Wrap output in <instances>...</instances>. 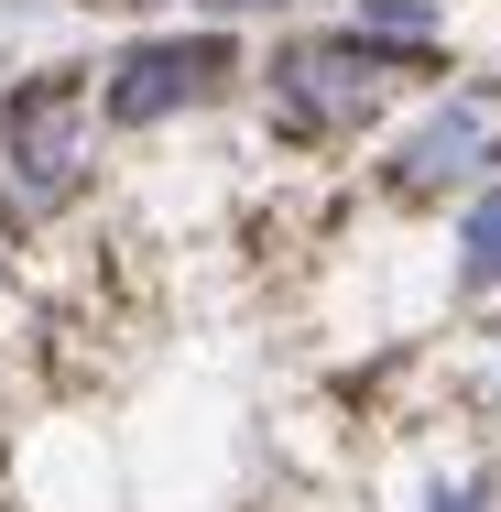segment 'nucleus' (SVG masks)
Returning <instances> with one entry per match:
<instances>
[{
  "label": "nucleus",
  "instance_id": "f257e3e1",
  "mask_svg": "<svg viewBox=\"0 0 501 512\" xmlns=\"http://www.w3.org/2000/svg\"><path fill=\"white\" fill-rule=\"evenodd\" d=\"M99 175V99L77 66H44L0 99V218L11 229H44L88 197Z\"/></svg>",
  "mask_w": 501,
  "mask_h": 512
},
{
  "label": "nucleus",
  "instance_id": "f03ea898",
  "mask_svg": "<svg viewBox=\"0 0 501 512\" xmlns=\"http://www.w3.org/2000/svg\"><path fill=\"white\" fill-rule=\"evenodd\" d=\"M436 55H425V33H295V44H273V66H262V88H273V120L295 131V142H338V131H360L371 109L393 99L403 77H425Z\"/></svg>",
  "mask_w": 501,
  "mask_h": 512
},
{
  "label": "nucleus",
  "instance_id": "7ed1b4c3",
  "mask_svg": "<svg viewBox=\"0 0 501 512\" xmlns=\"http://www.w3.org/2000/svg\"><path fill=\"white\" fill-rule=\"evenodd\" d=\"M491 164H501V77H447V99L393 142L382 186L403 207H425V197H447V186H480Z\"/></svg>",
  "mask_w": 501,
  "mask_h": 512
},
{
  "label": "nucleus",
  "instance_id": "20e7f679",
  "mask_svg": "<svg viewBox=\"0 0 501 512\" xmlns=\"http://www.w3.org/2000/svg\"><path fill=\"white\" fill-rule=\"evenodd\" d=\"M229 66H240L229 33H153V44H131V55L109 66V88H88V99H99V120H120V131H153V120L197 109Z\"/></svg>",
  "mask_w": 501,
  "mask_h": 512
},
{
  "label": "nucleus",
  "instance_id": "39448f33",
  "mask_svg": "<svg viewBox=\"0 0 501 512\" xmlns=\"http://www.w3.org/2000/svg\"><path fill=\"white\" fill-rule=\"evenodd\" d=\"M458 295H501V186H480L458 218Z\"/></svg>",
  "mask_w": 501,
  "mask_h": 512
},
{
  "label": "nucleus",
  "instance_id": "423d86ee",
  "mask_svg": "<svg viewBox=\"0 0 501 512\" xmlns=\"http://www.w3.org/2000/svg\"><path fill=\"white\" fill-rule=\"evenodd\" d=\"M360 11V33H425L436 22V0H349Z\"/></svg>",
  "mask_w": 501,
  "mask_h": 512
},
{
  "label": "nucleus",
  "instance_id": "0eeeda50",
  "mask_svg": "<svg viewBox=\"0 0 501 512\" xmlns=\"http://www.w3.org/2000/svg\"><path fill=\"white\" fill-rule=\"evenodd\" d=\"M425 512H491V491H447V502H425Z\"/></svg>",
  "mask_w": 501,
  "mask_h": 512
},
{
  "label": "nucleus",
  "instance_id": "6e6552de",
  "mask_svg": "<svg viewBox=\"0 0 501 512\" xmlns=\"http://www.w3.org/2000/svg\"><path fill=\"white\" fill-rule=\"evenodd\" d=\"M207 11H218V22H229V11H273V0H207Z\"/></svg>",
  "mask_w": 501,
  "mask_h": 512
},
{
  "label": "nucleus",
  "instance_id": "1a4fd4ad",
  "mask_svg": "<svg viewBox=\"0 0 501 512\" xmlns=\"http://www.w3.org/2000/svg\"><path fill=\"white\" fill-rule=\"evenodd\" d=\"M491 393H501V382H491Z\"/></svg>",
  "mask_w": 501,
  "mask_h": 512
}]
</instances>
